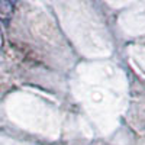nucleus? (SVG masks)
Here are the masks:
<instances>
[{
  "label": "nucleus",
  "instance_id": "f257e3e1",
  "mask_svg": "<svg viewBox=\"0 0 145 145\" xmlns=\"http://www.w3.org/2000/svg\"><path fill=\"white\" fill-rule=\"evenodd\" d=\"M13 15V3L7 0H0V20L3 23H7Z\"/></svg>",
  "mask_w": 145,
  "mask_h": 145
}]
</instances>
